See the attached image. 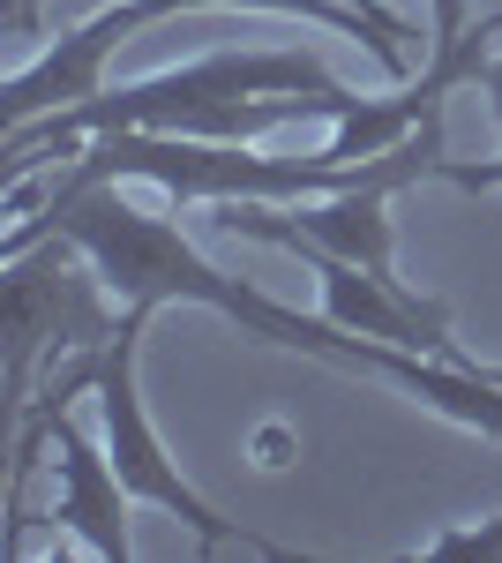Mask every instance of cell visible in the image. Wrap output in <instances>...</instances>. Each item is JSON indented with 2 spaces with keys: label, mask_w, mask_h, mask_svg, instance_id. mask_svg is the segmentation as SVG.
Instances as JSON below:
<instances>
[{
  "label": "cell",
  "mask_w": 502,
  "mask_h": 563,
  "mask_svg": "<svg viewBox=\"0 0 502 563\" xmlns=\"http://www.w3.org/2000/svg\"><path fill=\"white\" fill-rule=\"evenodd\" d=\"M53 233H68V241L105 271L113 301H150V308L196 301V308H217V316H233L248 339H263V346L315 353V361H331V368H345V376H382V384H398L405 398L435 406V413H450L458 429H480V435H495V443H502V384L480 368V361L405 353V346H382V339H360V331H345V323H331V316L278 308L270 294H255L248 278L210 271V263L180 241L172 218L135 211V203L121 196V180H68V174H53L45 211L23 218V225H8L0 256H23V249L53 241Z\"/></svg>",
  "instance_id": "6da1fadb"
},
{
  "label": "cell",
  "mask_w": 502,
  "mask_h": 563,
  "mask_svg": "<svg viewBox=\"0 0 502 563\" xmlns=\"http://www.w3.org/2000/svg\"><path fill=\"white\" fill-rule=\"evenodd\" d=\"M360 98L337 84L315 53H203L188 68L143 76V84L98 90L83 106H60L31 129H8V180L38 174L53 151H83L90 135L113 129H166V135H210V143H255L278 129H308V121H345Z\"/></svg>",
  "instance_id": "7a4b0ae2"
},
{
  "label": "cell",
  "mask_w": 502,
  "mask_h": 563,
  "mask_svg": "<svg viewBox=\"0 0 502 563\" xmlns=\"http://www.w3.org/2000/svg\"><path fill=\"white\" fill-rule=\"evenodd\" d=\"M105 271L68 241L53 233L45 249H23L8 256V278H0V368H8V413L38 390L45 368L76 361V353H98L121 316L105 301Z\"/></svg>",
  "instance_id": "3957f363"
},
{
  "label": "cell",
  "mask_w": 502,
  "mask_h": 563,
  "mask_svg": "<svg viewBox=\"0 0 502 563\" xmlns=\"http://www.w3.org/2000/svg\"><path fill=\"white\" fill-rule=\"evenodd\" d=\"M172 8H286V15H315V23H337V31L368 38V53L382 60V76L405 84V45L390 38V31H376V23H368L360 8H345V0H113V8H98L90 23H76L68 38H53L38 60H23V68L8 76L0 121H8V129H31L45 113H60V106L98 98V76H105L113 45H127V31H143V23H166Z\"/></svg>",
  "instance_id": "277c9868"
},
{
  "label": "cell",
  "mask_w": 502,
  "mask_h": 563,
  "mask_svg": "<svg viewBox=\"0 0 502 563\" xmlns=\"http://www.w3.org/2000/svg\"><path fill=\"white\" fill-rule=\"evenodd\" d=\"M150 301H127L121 331H113V346H105V368H98V421H105V451H113V474L135 504H158L172 519L188 526L196 541H203V556H225V549H248V556H278L263 533H248L241 519H225L217 504H203L188 474L166 459V443L150 429V413H143V384H135V361H143V331H150Z\"/></svg>",
  "instance_id": "5b68a950"
},
{
  "label": "cell",
  "mask_w": 502,
  "mask_h": 563,
  "mask_svg": "<svg viewBox=\"0 0 502 563\" xmlns=\"http://www.w3.org/2000/svg\"><path fill=\"white\" fill-rule=\"evenodd\" d=\"M45 429H53V474H60V488H53V526H60L83 556L127 563L135 556V541H127V504H135V496H127L121 474H113V451H98L76 413H53Z\"/></svg>",
  "instance_id": "8992f818"
},
{
  "label": "cell",
  "mask_w": 502,
  "mask_h": 563,
  "mask_svg": "<svg viewBox=\"0 0 502 563\" xmlns=\"http://www.w3.org/2000/svg\"><path fill=\"white\" fill-rule=\"evenodd\" d=\"M315 278H323V316L360 331V339H382V346H405V353H435V361H465L458 339H450V308L443 301H420L405 294L398 278H376L360 263H337V256H308Z\"/></svg>",
  "instance_id": "52a82bcc"
},
{
  "label": "cell",
  "mask_w": 502,
  "mask_h": 563,
  "mask_svg": "<svg viewBox=\"0 0 502 563\" xmlns=\"http://www.w3.org/2000/svg\"><path fill=\"white\" fill-rule=\"evenodd\" d=\"M413 556L427 563H502V519H480V526H443V533H427Z\"/></svg>",
  "instance_id": "ba28073f"
},
{
  "label": "cell",
  "mask_w": 502,
  "mask_h": 563,
  "mask_svg": "<svg viewBox=\"0 0 502 563\" xmlns=\"http://www.w3.org/2000/svg\"><path fill=\"white\" fill-rule=\"evenodd\" d=\"M300 459V435L293 429H278V421H263V429H255V466H270V474H278V466H293Z\"/></svg>",
  "instance_id": "9c48e42d"
},
{
  "label": "cell",
  "mask_w": 502,
  "mask_h": 563,
  "mask_svg": "<svg viewBox=\"0 0 502 563\" xmlns=\"http://www.w3.org/2000/svg\"><path fill=\"white\" fill-rule=\"evenodd\" d=\"M345 8H360V15H368V23H376V31H390V38H398V45L413 38V23H405V15H390V8H382V0H345Z\"/></svg>",
  "instance_id": "30bf717a"
},
{
  "label": "cell",
  "mask_w": 502,
  "mask_h": 563,
  "mask_svg": "<svg viewBox=\"0 0 502 563\" xmlns=\"http://www.w3.org/2000/svg\"><path fill=\"white\" fill-rule=\"evenodd\" d=\"M480 90H488V113H495V129H502V53L488 60V76H480Z\"/></svg>",
  "instance_id": "8fae6325"
},
{
  "label": "cell",
  "mask_w": 502,
  "mask_h": 563,
  "mask_svg": "<svg viewBox=\"0 0 502 563\" xmlns=\"http://www.w3.org/2000/svg\"><path fill=\"white\" fill-rule=\"evenodd\" d=\"M488 376H495V384H502V368H488Z\"/></svg>",
  "instance_id": "7c38bea8"
}]
</instances>
